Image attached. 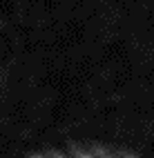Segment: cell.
<instances>
[{
  "mask_svg": "<svg viewBox=\"0 0 154 158\" xmlns=\"http://www.w3.org/2000/svg\"><path fill=\"white\" fill-rule=\"evenodd\" d=\"M49 158H127V156H118L109 152H69V154H56Z\"/></svg>",
  "mask_w": 154,
  "mask_h": 158,
  "instance_id": "1",
  "label": "cell"
}]
</instances>
